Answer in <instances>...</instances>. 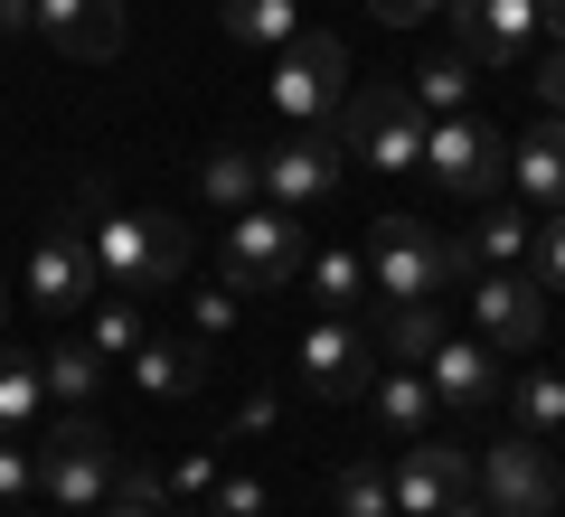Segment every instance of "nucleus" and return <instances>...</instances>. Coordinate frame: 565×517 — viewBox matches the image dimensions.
I'll return each mask as SVG.
<instances>
[{"label": "nucleus", "mask_w": 565, "mask_h": 517, "mask_svg": "<svg viewBox=\"0 0 565 517\" xmlns=\"http://www.w3.org/2000/svg\"><path fill=\"white\" fill-rule=\"evenodd\" d=\"M29 301H39L47 320H76L104 301V273H95V236H85V217H57L39 245H29Z\"/></svg>", "instance_id": "obj_8"}, {"label": "nucleus", "mask_w": 565, "mask_h": 517, "mask_svg": "<svg viewBox=\"0 0 565 517\" xmlns=\"http://www.w3.org/2000/svg\"><path fill=\"white\" fill-rule=\"evenodd\" d=\"M302 282H311V301H321V320H359V301L377 292V282H367V255H359V245H321Z\"/></svg>", "instance_id": "obj_20"}, {"label": "nucleus", "mask_w": 565, "mask_h": 517, "mask_svg": "<svg viewBox=\"0 0 565 517\" xmlns=\"http://www.w3.org/2000/svg\"><path fill=\"white\" fill-rule=\"evenodd\" d=\"M386 489H396V517H444L452 498H471L481 489V461L462 452V442H405L396 452V480H386Z\"/></svg>", "instance_id": "obj_11"}, {"label": "nucleus", "mask_w": 565, "mask_h": 517, "mask_svg": "<svg viewBox=\"0 0 565 517\" xmlns=\"http://www.w3.org/2000/svg\"><path fill=\"white\" fill-rule=\"evenodd\" d=\"M424 180L444 189V198H462V207H490L509 189V132L490 114L434 122V132H424Z\"/></svg>", "instance_id": "obj_4"}, {"label": "nucleus", "mask_w": 565, "mask_h": 517, "mask_svg": "<svg viewBox=\"0 0 565 517\" xmlns=\"http://www.w3.org/2000/svg\"><path fill=\"white\" fill-rule=\"evenodd\" d=\"M340 508H349V517H396V489H386V471L349 461V471H340Z\"/></svg>", "instance_id": "obj_30"}, {"label": "nucleus", "mask_w": 565, "mask_h": 517, "mask_svg": "<svg viewBox=\"0 0 565 517\" xmlns=\"http://www.w3.org/2000/svg\"><path fill=\"white\" fill-rule=\"evenodd\" d=\"M85 236H95V273L104 292H170L189 263V226L161 217V207H104L95 189H85Z\"/></svg>", "instance_id": "obj_2"}, {"label": "nucleus", "mask_w": 565, "mask_h": 517, "mask_svg": "<svg viewBox=\"0 0 565 517\" xmlns=\"http://www.w3.org/2000/svg\"><path fill=\"white\" fill-rule=\"evenodd\" d=\"M444 517H490V498H481V489H471V498H452V508H444Z\"/></svg>", "instance_id": "obj_41"}, {"label": "nucleus", "mask_w": 565, "mask_h": 517, "mask_svg": "<svg viewBox=\"0 0 565 517\" xmlns=\"http://www.w3.org/2000/svg\"><path fill=\"white\" fill-rule=\"evenodd\" d=\"M199 517H274V489H264V480H217V489L199 498Z\"/></svg>", "instance_id": "obj_31"}, {"label": "nucleus", "mask_w": 565, "mask_h": 517, "mask_svg": "<svg viewBox=\"0 0 565 517\" xmlns=\"http://www.w3.org/2000/svg\"><path fill=\"white\" fill-rule=\"evenodd\" d=\"M471 330H481V348H500V358H519V348H537L546 330V292L527 273H471Z\"/></svg>", "instance_id": "obj_14"}, {"label": "nucleus", "mask_w": 565, "mask_h": 517, "mask_svg": "<svg viewBox=\"0 0 565 517\" xmlns=\"http://www.w3.org/2000/svg\"><path fill=\"white\" fill-rule=\"evenodd\" d=\"M226 39L236 47H292L302 39V10H292V0H226Z\"/></svg>", "instance_id": "obj_26"}, {"label": "nucleus", "mask_w": 565, "mask_h": 517, "mask_svg": "<svg viewBox=\"0 0 565 517\" xmlns=\"http://www.w3.org/2000/svg\"><path fill=\"white\" fill-rule=\"evenodd\" d=\"M199 189H207V207L245 217V207L264 198V151H245V141H207V160H199Z\"/></svg>", "instance_id": "obj_19"}, {"label": "nucleus", "mask_w": 565, "mask_h": 517, "mask_svg": "<svg viewBox=\"0 0 565 517\" xmlns=\"http://www.w3.org/2000/svg\"><path fill=\"white\" fill-rule=\"evenodd\" d=\"M537 29H556V39H565V0H537Z\"/></svg>", "instance_id": "obj_40"}, {"label": "nucleus", "mask_w": 565, "mask_h": 517, "mask_svg": "<svg viewBox=\"0 0 565 517\" xmlns=\"http://www.w3.org/2000/svg\"><path fill=\"white\" fill-rule=\"evenodd\" d=\"M471 85H481V66H471L462 47H444V57L415 66V85H405V95L424 104V122H452V114H471Z\"/></svg>", "instance_id": "obj_21"}, {"label": "nucleus", "mask_w": 565, "mask_h": 517, "mask_svg": "<svg viewBox=\"0 0 565 517\" xmlns=\"http://www.w3.org/2000/svg\"><path fill=\"white\" fill-rule=\"evenodd\" d=\"M527 76H537V104H546V114H565V47H556L546 66H527Z\"/></svg>", "instance_id": "obj_38"}, {"label": "nucleus", "mask_w": 565, "mask_h": 517, "mask_svg": "<svg viewBox=\"0 0 565 517\" xmlns=\"http://www.w3.org/2000/svg\"><path fill=\"white\" fill-rule=\"evenodd\" d=\"M122 498H132V508H170V480L161 471H141V461H122V480H114Z\"/></svg>", "instance_id": "obj_34"}, {"label": "nucleus", "mask_w": 565, "mask_h": 517, "mask_svg": "<svg viewBox=\"0 0 565 517\" xmlns=\"http://www.w3.org/2000/svg\"><path fill=\"white\" fill-rule=\"evenodd\" d=\"M274 114L292 122V132H340V114H349V47L330 39V29H302V39L274 57Z\"/></svg>", "instance_id": "obj_3"}, {"label": "nucleus", "mask_w": 565, "mask_h": 517, "mask_svg": "<svg viewBox=\"0 0 565 517\" xmlns=\"http://www.w3.org/2000/svg\"><path fill=\"white\" fill-rule=\"evenodd\" d=\"M302 386L330 405H359L367 386H377V338L359 330V320H311L302 330Z\"/></svg>", "instance_id": "obj_12"}, {"label": "nucleus", "mask_w": 565, "mask_h": 517, "mask_svg": "<svg viewBox=\"0 0 565 517\" xmlns=\"http://www.w3.org/2000/svg\"><path fill=\"white\" fill-rule=\"evenodd\" d=\"M0 311H10V282H0Z\"/></svg>", "instance_id": "obj_43"}, {"label": "nucleus", "mask_w": 565, "mask_h": 517, "mask_svg": "<svg viewBox=\"0 0 565 517\" xmlns=\"http://www.w3.org/2000/svg\"><path fill=\"white\" fill-rule=\"evenodd\" d=\"M217 273H226V292H282V282H302V273H311L302 217H282V207H245V217L226 226Z\"/></svg>", "instance_id": "obj_7"}, {"label": "nucleus", "mask_w": 565, "mask_h": 517, "mask_svg": "<svg viewBox=\"0 0 565 517\" xmlns=\"http://www.w3.org/2000/svg\"><path fill=\"white\" fill-rule=\"evenodd\" d=\"M39 377H47V396L66 405V414H85V405L104 396V358H95V338H57L39 358Z\"/></svg>", "instance_id": "obj_24"}, {"label": "nucleus", "mask_w": 565, "mask_h": 517, "mask_svg": "<svg viewBox=\"0 0 565 517\" xmlns=\"http://www.w3.org/2000/svg\"><path fill=\"white\" fill-rule=\"evenodd\" d=\"M509 189H519V207H537V217H565V114L527 122V132L509 141Z\"/></svg>", "instance_id": "obj_16"}, {"label": "nucleus", "mask_w": 565, "mask_h": 517, "mask_svg": "<svg viewBox=\"0 0 565 517\" xmlns=\"http://www.w3.org/2000/svg\"><path fill=\"white\" fill-rule=\"evenodd\" d=\"M519 433L527 442H556L565 433V377H556V367H527V377H519Z\"/></svg>", "instance_id": "obj_28"}, {"label": "nucleus", "mask_w": 565, "mask_h": 517, "mask_svg": "<svg viewBox=\"0 0 565 517\" xmlns=\"http://www.w3.org/2000/svg\"><path fill=\"white\" fill-rule=\"evenodd\" d=\"M207 489H217V461H207V452H189L180 471H170V498H207Z\"/></svg>", "instance_id": "obj_36"}, {"label": "nucleus", "mask_w": 565, "mask_h": 517, "mask_svg": "<svg viewBox=\"0 0 565 517\" xmlns=\"http://www.w3.org/2000/svg\"><path fill=\"white\" fill-rule=\"evenodd\" d=\"M29 29H39L57 57L95 66V57H114V47H122V0H39V20H29Z\"/></svg>", "instance_id": "obj_17"}, {"label": "nucleus", "mask_w": 565, "mask_h": 517, "mask_svg": "<svg viewBox=\"0 0 565 517\" xmlns=\"http://www.w3.org/2000/svg\"><path fill=\"white\" fill-rule=\"evenodd\" d=\"M367 414H377V433L396 442V452L424 442L434 433V386H424V367H386V377L367 386Z\"/></svg>", "instance_id": "obj_18"}, {"label": "nucleus", "mask_w": 565, "mask_h": 517, "mask_svg": "<svg viewBox=\"0 0 565 517\" xmlns=\"http://www.w3.org/2000/svg\"><path fill=\"white\" fill-rule=\"evenodd\" d=\"M452 47L471 66H527V47H537V0H452Z\"/></svg>", "instance_id": "obj_15"}, {"label": "nucleus", "mask_w": 565, "mask_h": 517, "mask_svg": "<svg viewBox=\"0 0 565 517\" xmlns=\"http://www.w3.org/2000/svg\"><path fill=\"white\" fill-rule=\"evenodd\" d=\"M444 338H452L444 301H405V311H386V348H396V358H415V367H424Z\"/></svg>", "instance_id": "obj_27"}, {"label": "nucleus", "mask_w": 565, "mask_h": 517, "mask_svg": "<svg viewBox=\"0 0 565 517\" xmlns=\"http://www.w3.org/2000/svg\"><path fill=\"white\" fill-rule=\"evenodd\" d=\"M29 498H39V452H20V442H0V517H20Z\"/></svg>", "instance_id": "obj_32"}, {"label": "nucleus", "mask_w": 565, "mask_h": 517, "mask_svg": "<svg viewBox=\"0 0 565 517\" xmlns=\"http://www.w3.org/2000/svg\"><path fill=\"white\" fill-rule=\"evenodd\" d=\"M29 20H39V0H0V29H10V39H20Z\"/></svg>", "instance_id": "obj_39"}, {"label": "nucleus", "mask_w": 565, "mask_h": 517, "mask_svg": "<svg viewBox=\"0 0 565 517\" xmlns=\"http://www.w3.org/2000/svg\"><path fill=\"white\" fill-rule=\"evenodd\" d=\"M114 517H170V508H132V498H122V508H114Z\"/></svg>", "instance_id": "obj_42"}, {"label": "nucleus", "mask_w": 565, "mask_h": 517, "mask_svg": "<svg viewBox=\"0 0 565 517\" xmlns=\"http://www.w3.org/2000/svg\"><path fill=\"white\" fill-rule=\"evenodd\" d=\"M39 405H47V377H39V358L0 338V442H29V423H39Z\"/></svg>", "instance_id": "obj_22"}, {"label": "nucleus", "mask_w": 565, "mask_h": 517, "mask_svg": "<svg viewBox=\"0 0 565 517\" xmlns=\"http://www.w3.org/2000/svg\"><path fill=\"white\" fill-rule=\"evenodd\" d=\"M424 386H434V405L462 414V423H490V414H500V396H509L500 348H481V338H444V348L424 358Z\"/></svg>", "instance_id": "obj_13"}, {"label": "nucleus", "mask_w": 565, "mask_h": 517, "mask_svg": "<svg viewBox=\"0 0 565 517\" xmlns=\"http://www.w3.org/2000/svg\"><path fill=\"white\" fill-rule=\"evenodd\" d=\"M424 104L405 95V85H359L349 95V114H340V141L377 170V180H405V170H424Z\"/></svg>", "instance_id": "obj_6"}, {"label": "nucleus", "mask_w": 565, "mask_h": 517, "mask_svg": "<svg viewBox=\"0 0 565 517\" xmlns=\"http://www.w3.org/2000/svg\"><path fill=\"white\" fill-rule=\"evenodd\" d=\"M189 320H199V338H226V330H236V292H199Z\"/></svg>", "instance_id": "obj_35"}, {"label": "nucleus", "mask_w": 565, "mask_h": 517, "mask_svg": "<svg viewBox=\"0 0 565 517\" xmlns=\"http://www.w3.org/2000/svg\"><path fill=\"white\" fill-rule=\"evenodd\" d=\"M132 386H141V396H161V405H189L207 386V358H199V348H161V338H141Z\"/></svg>", "instance_id": "obj_23"}, {"label": "nucleus", "mask_w": 565, "mask_h": 517, "mask_svg": "<svg viewBox=\"0 0 565 517\" xmlns=\"http://www.w3.org/2000/svg\"><path fill=\"white\" fill-rule=\"evenodd\" d=\"M367 10H377L386 29H424V20H434V10H452V0H367Z\"/></svg>", "instance_id": "obj_37"}, {"label": "nucleus", "mask_w": 565, "mask_h": 517, "mask_svg": "<svg viewBox=\"0 0 565 517\" xmlns=\"http://www.w3.org/2000/svg\"><path fill=\"white\" fill-rule=\"evenodd\" d=\"M367 282H377L386 311H405V301H452V292H471V245L444 236V226H424L415 207H386L367 226Z\"/></svg>", "instance_id": "obj_1"}, {"label": "nucleus", "mask_w": 565, "mask_h": 517, "mask_svg": "<svg viewBox=\"0 0 565 517\" xmlns=\"http://www.w3.org/2000/svg\"><path fill=\"white\" fill-rule=\"evenodd\" d=\"M349 189V141L340 132H292L264 151V198L282 207V217H311V207H330Z\"/></svg>", "instance_id": "obj_9"}, {"label": "nucleus", "mask_w": 565, "mask_h": 517, "mask_svg": "<svg viewBox=\"0 0 565 517\" xmlns=\"http://www.w3.org/2000/svg\"><path fill=\"white\" fill-rule=\"evenodd\" d=\"M471 255H481L490 273H519V263L537 255V226H527V217H509V207L490 198L481 217H471Z\"/></svg>", "instance_id": "obj_25"}, {"label": "nucleus", "mask_w": 565, "mask_h": 517, "mask_svg": "<svg viewBox=\"0 0 565 517\" xmlns=\"http://www.w3.org/2000/svg\"><path fill=\"white\" fill-rule=\"evenodd\" d=\"M481 498H490V517H546L565 498V471H556L546 442L509 433V442H490V452H481Z\"/></svg>", "instance_id": "obj_10"}, {"label": "nucleus", "mask_w": 565, "mask_h": 517, "mask_svg": "<svg viewBox=\"0 0 565 517\" xmlns=\"http://www.w3.org/2000/svg\"><path fill=\"white\" fill-rule=\"evenodd\" d=\"M527 263H537V273H527L537 292H565V217H546V226H537V255H527Z\"/></svg>", "instance_id": "obj_33"}, {"label": "nucleus", "mask_w": 565, "mask_h": 517, "mask_svg": "<svg viewBox=\"0 0 565 517\" xmlns=\"http://www.w3.org/2000/svg\"><path fill=\"white\" fill-rule=\"evenodd\" d=\"M114 480H122L114 433H104L95 414H57V433L39 442V498H57L66 517H85V508L114 498Z\"/></svg>", "instance_id": "obj_5"}, {"label": "nucleus", "mask_w": 565, "mask_h": 517, "mask_svg": "<svg viewBox=\"0 0 565 517\" xmlns=\"http://www.w3.org/2000/svg\"><path fill=\"white\" fill-rule=\"evenodd\" d=\"M85 338H95V358H141V301L132 292H104Z\"/></svg>", "instance_id": "obj_29"}]
</instances>
